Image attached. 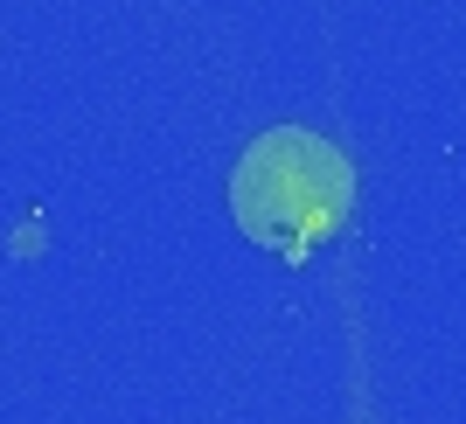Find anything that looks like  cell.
Instances as JSON below:
<instances>
[{
  "mask_svg": "<svg viewBox=\"0 0 466 424\" xmlns=\"http://www.w3.org/2000/svg\"><path fill=\"white\" fill-rule=\"evenodd\" d=\"M349 195L355 174L334 154V139L307 133V126H272L244 146L230 174V209L237 230L251 237L258 251L279 257H313L341 223H349Z\"/></svg>",
  "mask_w": 466,
  "mask_h": 424,
  "instance_id": "cell-1",
  "label": "cell"
}]
</instances>
